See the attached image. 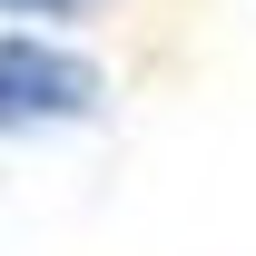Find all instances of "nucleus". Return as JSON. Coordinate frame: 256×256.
I'll return each instance as SVG.
<instances>
[{
    "label": "nucleus",
    "mask_w": 256,
    "mask_h": 256,
    "mask_svg": "<svg viewBox=\"0 0 256 256\" xmlns=\"http://www.w3.org/2000/svg\"><path fill=\"white\" fill-rule=\"evenodd\" d=\"M30 10H79V0H30Z\"/></svg>",
    "instance_id": "nucleus-2"
},
{
    "label": "nucleus",
    "mask_w": 256,
    "mask_h": 256,
    "mask_svg": "<svg viewBox=\"0 0 256 256\" xmlns=\"http://www.w3.org/2000/svg\"><path fill=\"white\" fill-rule=\"evenodd\" d=\"M98 108V69L40 40H0V128H40V118H89Z\"/></svg>",
    "instance_id": "nucleus-1"
}]
</instances>
